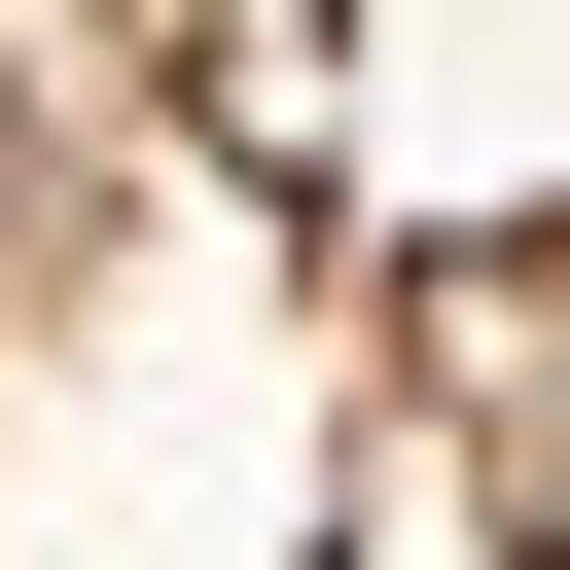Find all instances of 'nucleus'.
<instances>
[{
    "mask_svg": "<svg viewBox=\"0 0 570 570\" xmlns=\"http://www.w3.org/2000/svg\"><path fill=\"white\" fill-rule=\"evenodd\" d=\"M0 570H570V0H0Z\"/></svg>",
    "mask_w": 570,
    "mask_h": 570,
    "instance_id": "f257e3e1",
    "label": "nucleus"
}]
</instances>
